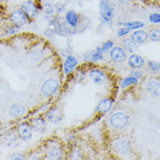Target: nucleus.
I'll return each mask as SVG.
<instances>
[{"mask_svg": "<svg viewBox=\"0 0 160 160\" xmlns=\"http://www.w3.org/2000/svg\"><path fill=\"white\" fill-rule=\"evenodd\" d=\"M122 48L125 50L126 52H130V53H134L138 49V44H137L134 40L130 39V38H125L122 39Z\"/></svg>", "mask_w": 160, "mask_h": 160, "instance_id": "obj_20", "label": "nucleus"}, {"mask_svg": "<svg viewBox=\"0 0 160 160\" xmlns=\"http://www.w3.org/2000/svg\"><path fill=\"white\" fill-rule=\"evenodd\" d=\"M8 20L11 24L22 27V26L27 25L30 19L21 9L16 8L13 9L12 11L10 12V14L8 15Z\"/></svg>", "mask_w": 160, "mask_h": 160, "instance_id": "obj_3", "label": "nucleus"}, {"mask_svg": "<svg viewBox=\"0 0 160 160\" xmlns=\"http://www.w3.org/2000/svg\"><path fill=\"white\" fill-rule=\"evenodd\" d=\"M31 126L32 130L39 132V133H44L47 130V121L46 119L41 117H37L32 118L31 120Z\"/></svg>", "mask_w": 160, "mask_h": 160, "instance_id": "obj_15", "label": "nucleus"}, {"mask_svg": "<svg viewBox=\"0 0 160 160\" xmlns=\"http://www.w3.org/2000/svg\"><path fill=\"white\" fill-rule=\"evenodd\" d=\"M138 83V79L132 77V76H128V77H125V78L122 80L120 88H126L128 87L137 85Z\"/></svg>", "mask_w": 160, "mask_h": 160, "instance_id": "obj_23", "label": "nucleus"}, {"mask_svg": "<svg viewBox=\"0 0 160 160\" xmlns=\"http://www.w3.org/2000/svg\"><path fill=\"white\" fill-rule=\"evenodd\" d=\"M9 113L14 118H19V117L26 116L27 114V108L23 104L15 103L10 107Z\"/></svg>", "mask_w": 160, "mask_h": 160, "instance_id": "obj_16", "label": "nucleus"}, {"mask_svg": "<svg viewBox=\"0 0 160 160\" xmlns=\"http://www.w3.org/2000/svg\"><path fill=\"white\" fill-rule=\"evenodd\" d=\"M19 30H20V27L19 26H15L13 24H11V25H8V26H6L4 27V32L7 35H12L18 32Z\"/></svg>", "mask_w": 160, "mask_h": 160, "instance_id": "obj_24", "label": "nucleus"}, {"mask_svg": "<svg viewBox=\"0 0 160 160\" xmlns=\"http://www.w3.org/2000/svg\"><path fill=\"white\" fill-rule=\"evenodd\" d=\"M108 52L110 59L115 63H123L127 60V52L119 46H114Z\"/></svg>", "mask_w": 160, "mask_h": 160, "instance_id": "obj_7", "label": "nucleus"}, {"mask_svg": "<svg viewBox=\"0 0 160 160\" xmlns=\"http://www.w3.org/2000/svg\"><path fill=\"white\" fill-rule=\"evenodd\" d=\"M89 77L93 81V82H95V84H103L107 82V74H105V72H103L102 70L101 69H91L89 71Z\"/></svg>", "mask_w": 160, "mask_h": 160, "instance_id": "obj_13", "label": "nucleus"}, {"mask_svg": "<svg viewBox=\"0 0 160 160\" xmlns=\"http://www.w3.org/2000/svg\"><path fill=\"white\" fill-rule=\"evenodd\" d=\"M149 21L154 25H159L160 24V13L152 12L149 15Z\"/></svg>", "mask_w": 160, "mask_h": 160, "instance_id": "obj_29", "label": "nucleus"}, {"mask_svg": "<svg viewBox=\"0 0 160 160\" xmlns=\"http://www.w3.org/2000/svg\"><path fill=\"white\" fill-rule=\"evenodd\" d=\"M99 13L102 24L108 26H112L113 18L115 15V6L111 0H100Z\"/></svg>", "mask_w": 160, "mask_h": 160, "instance_id": "obj_1", "label": "nucleus"}, {"mask_svg": "<svg viewBox=\"0 0 160 160\" xmlns=\"http://www.w3.org/2000/svg\"><path fill=\"white\" fill-rule=\"evenodd\" d=\"M113 47H114V41L108 39V40H107V41H105V42L102 44L101 50H102V52H103V53H108Z\"/></svg>", "mask_w": 160, "mask_h": 160, "instance_id": "obj_26", "label": "nucleus"}, {"mask_svg": "<svg viewBox=\"0 0 160 160\" xmlns=\"http://www.w3.org/2000/svg\"><path fill=\"white\" fill-rule=\"evenodd\" d=\"M3 19H4V18H3V16H2V14L0 13V24L3 22Z\"/></svg>", "mask_w": 160, "mask_h": 160, "instance_id": "obj_38", "label": "nucleus"}, {"mask_svg": "<svg viewBox=\"0 0 160 160\" xmlns=\"http://www.w3.org/2000/svg\"><path fill=\"white\" fill-rule=\"evenodd\" d=\"M95 52V49H93V50H88V51H87V52H84V54H83V60L85 62H90L91 60V57H92V54H93V52Z\"/></svg>", "mask_w": 160, "mask_h": 160, "instance_id": "obj_33", "label": "nucleus"}, {"mask_svg": "<svg viewBox=\"0 0 160 160\" xmlns=\"http://www.w3.org/2000/svg\"><path fill=\"white\" fill-rule=\"evenodd\" d=\"M64 20L69 27L75 28L81 22V17H80V14L75 10L70 9L65 12Z\"/></svg>", "mask_w": 160, "mask_h": 160, "instance_id": "obj_8", "label": "nucleus"}, {"mask_svg": "<svg viewBox=\"0 0 160 160\" xmlns=\"http://www.w3.org/2000/svg\"><path fill=\"white\" fill-rule=\"evenodd\" d=\"M103 52H101V51H95L93 52L92 57H91L90 62H97V61H102L103 60Z\"/></svg>", "mask_w": 160, "mask_h": 160, "instance_id": "obj_30", "label": "nucleus"}, {"mask_svg": "<svg viewBox=\"0 0 160 160\" xmlns=\"http://www.w3.org/2000/svg\"><path fill=\"white\" fill-rule=\"evenodd\" d=\"M40 9L43 11L45 15H47V16H53L55 12H56L55 11V7H54V4H52L50 2H44Z\"/></svg>", "mask_w": 160, "mask_h": 160, "instance_id": "obj_22", "label": "nucleus"}, {"mask_svg": "<svg viewBox=\"0 0 160 160\" xmlns=\"http://www.w3.org/2000/svg\"><path fill=\"white\" fill-rule=\"evenodd\" d=\"M113 149L120 155H128L131 152L130 142L124 138H117L112 142Z\"/></svg>", "mask_w": 160, "mask_h": 160, "instance_id": "obj_6", "label": "nucleus"}, {"mask_svg": "<svg viewBox=\"0 0 160 160\" xmlns=\"http://www.w3.org/2000/svg\"><path fill=\"white\" fill-rule=\"evenodd\" d=\"M160 39V30L158 28H155L148 34V39H150L152 42H158Z\"/></svg>", "mask_w": 160, "mask_h": 160, "instance_id": "obj_25", "label": "nucleus"}, {"mask_svg": "<svg viewBox=\"0 0 160 160\" xmlns=\"http://www.w3.org/2000/svg\"><path fill=\"white\" fill-rule=\"evenodd\" d=\"M62 119H63V114L61 108L58 107H52L47 115V120L50 123L57 124L61 122Z\"/></svg>", "mask_w": 160, "mask_h": 160, "instance_id": "obj_11", "label": "nucleus"}, {"mask_svg": "<svg viewBox=\"0 0 160 160\" xmlns=\"http://www.w3.org/2000/svg\"><path fill=\"white\" fill-rule=\"evenodd\" d=\"M114 104V99L110 97H106L102 99L99 102V103L96 106V111L100 114H107L108 113L113 107Z\"/></svg>", "mask_w": 160, "mask_h": 160, "instance_id": "obj_12", "label": "nucleus"}, {"mask_svg": "<svg viewBox=\"0 0 160 160\" xmlns=\"http://www.w3.org/2000/svg\"><path fill=\"white\" fill-rule=\"evenodd\" d=\"M59 89H60L59 82L56 79L50 78L43 82L40 91L44 96L49 97V96H52L53 95H55Z\"/></svg>", "mask_w": 160, "mask_h": 160, "instance_id": "obj_4", "label": "nucleus"}, {"mask_svg": "<svg viewBox=\"0 0 160 160\" xmlns=\"http://www.w3.org/2000/svg\"><path fill=\"white\" fill-rule=\"evenodd\" d=\"M148 33L146 31L138 29L135 30L131 34H130V39L134 40L137 44H143L145 43L148 40Z\"/></svg>", "mask_w": 160, "mask_h": 160, "instance_id": "obj_18", "label": "nucleus"}, {"mask_svg": "<svg viewBox=\"0 0 160 160\" xmlns=\"http://www.w3.org/2000/svg\"><path fill=\"white\" fill-rule=\"evenodd\" d=\"M18 135L23 141H28L32 138L33 130L31 124L27 122H23L18 127Z\"/></svg>", "mask_w": 160, "mask_h": 160, "instance_id": "obj_9", "label": "nucleus"}, {"mask_svg": "<svg viewBox=\"0 0 160 160\" xmlns=\"http://www.w3.org/2000/svg\"><path fill=\"white\" fill-rule=\"evenodd\" d=\"M130 32L131 31L129 28H127L126 26H122L118 28V30L117 32V35L118 38H123V37H125L128 34H130Z\"/></svg>", "mask_w": 160, "mask_h": 160, "instance_id": "obj_28", "label": "nucleus"}, {"mask_svg": "<svg viewBox=\"0 0 160 160\" xmlns=\"http://www.w3.org/2000/svg\"><path fill=\"white\" fill-rule=\"evenodd\" d=\"M65 156L64 151L60 146H52L48 149L47 157L49 159H62Z\"/></svg>", "mask_w": 160, "mask_h": 160, "instance_id": "obj_19", "label": "nucleus"}, {"mask_svg": "<svg viewBox=\"0 0 160 160\" xmlns=\"http://www.w3.org/2000/svg\"><path fill=\"white\" fill-rule=\"evenodd\" d=\"M148 68L151 70L153 73H158L160 70V64L158 61H150L147 63Z\"/></svg>", "mask_w": 160, "mask_h": 160, "instance_id": "obj_27", "label": "nucleus"}, {"mask_svg": "<svg viewBox=\"0 0 160 160\" xmlns=\"http://www.w3.org/2000/svg\"><path fill=\"white\" fill-rule=\"evenodd\" d=\"M122 26H126L127 28H129L130 31L138 30V29H142L145 26V23L143 21H129V22H122Z\"/></svg>", "mask_w": 160, "mask_h": 160, "instance_id": "obj_21", "label": "nucleus"}, {"mask_svg": "<svg viewBox=\"0 0 160 160\" xmlns=\"http://www.w3.org/2000/svg\"><path fill=\"white\" fill-rule=\"evenodd\" d=\"M143 72L141 69H133L130 73V76L135 77L137 79H140L143 77Z\"/></svg>", "mask_w": 160, "mask_h": 160, "instance_id": "obj_31", "label": "nucleus"}, {"mask_svg": "<svg viewBox=\"0 0 160 160\" xmlns=\"http://www.w3.org/2000/svg\"><path fill=\"white\" fill-rule=\"evenodd\" d=\"M11 159L14 160H22L25 159V156L21 154V153H16V154H13L11 156Z\"/></svg>", "mask_w": 160, "mask_h": 160, "instance_id": "obj_34", "label": "nucleus"}, {"mask_svg": "<svg viewBox=\"0 0 160 160\" xmlns=\"http://www.w3.org/2000/svg\"><path fill=\"white\" fill-rule=\"evenodd\" d=\"M20 9L24 12L26 13V15L29 18V19H32L36 18L39 13L40 8L39 5L36 4L34 0H26L24 1L20 5Z\"/></svg>", "mask_w": 160, "mask_h": 160, "instance_id": "obj_5", "label": "nucleus"}, {"mask_svg": "<svg viewBox=\"0 0 160 160\" xmlns=\"http://www.w3.org/2000/svg\"><path fill=\"white\" fill-rule=\"evenodd\" d=\"M146 91L153 96H158L160 93V83L158 79H151L146 83Z\"/></svg>", "mask_w": 160, "mask_h": 160, "instance_id": "obj_17", "label": "nucleus"}, {"mask_svg": "<svg viewBox=\"0 0 160 160\" xmlns=\"http://www.w3.org/2000/svg\"><path fill=\"white\" fill-rule=\"evenodd\" d=\"M12 0H0V2H2V3H9V2H11Z\"/></svg>", "mask_w": 160, "mask_h": 160, "instance_id": "obj_37", "label": "nucleus"}, {"mask_svg": "<svg viewBox=\"0 0 160 160\" xmlns=\"http://www.w3.org/2000/svg\"><path fill=\"white\" fill-rule=\"evenodd\" d=\"M108 122L113 129L123 130L129 124V117L125 113L117 111L113 113L108 119Z\"/></svg>", "mask_w": 160, "mask_h": 160, "instance_id": "obj_2", "label": "nucleus"}, {"mask_svg": "<svg viewBox=\"0 0 160 160\" xmlns=\"http://www.w3.org/2000/svg\"><path fill=\"white\" fill-rule=\"evenodd\" d=\"M54 7H55V11L57 12H64L66 10V4L62 2H57L56 4H54Z\"/></svg>", "mask_w": 160, "mask_h": 160, "instance_id": "obj_32", "label": "nucleus"}, {"mask_svg": "<svg viewBox=\"0 0 160 160\" xmlns=\"http://www.w3.org/2000/svg\"><path fill=\"white\" fill-rule=\"evenodd\" d=\"M128 65L132 69H141L145 64V61L143 57L136 53H131V55L127 59Z\"/></svg>", "mask_w": 160, "mask_h": 160, "instance_id": "obj_14", "label": "nucleus"}, {"mask_svg": "<svg viewBox=\"0 0 160 160\" xmlns=\"http://www.w3.org/2000/svg\"><path fill=\"white\" fill-rule=\"evenodd\" d=\"M79 62L78 60L74 55H68L66 57L64 64H63V70L66 75H69L74 72L75 68H77Z\"/></svg>", "mask_w": 160, "mask_h": 160, "instance_id": "obj_10", "label": "nucleus"}, {"mask_svg": "<svg viewBox=\"0 0 160 160\" xmlns=\"http://www.w3.org/2000/svg\"><path fill=\"white\" fill-rule=\"evenodd\" d=\"M117 2L122 5H129L131 3V0H117Z\"/></svg>", "mask_w": 160, "mask_h": 160, "instance_id": "obj_36", "label": "nucleus"}, {"mask_svg": "<svg viewBox=\"0 0 160 160\" xmlns=\"http://www.w3.org/2000/svg\"><path fill=\"white\" fill-rule=\"evenodd\" d=\"M54 34H55V31H54V29L48 28L47 30H45V35L49 37V38H50V37H52Z\"/></svg>", "mask_w": 160, "mask_h": 160, "instance_id": "obj_35", "label": "nucleus"}]
</instances>
